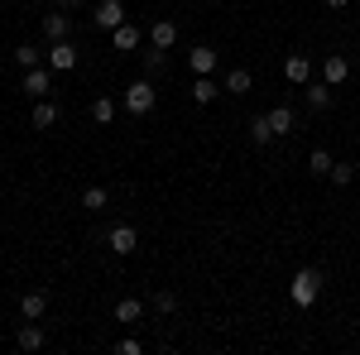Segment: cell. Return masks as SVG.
<instances>
[{"label":"cell","instance_id":"29","mask_svg":"<svg viewBox=\"0 0 360 355\" xmlns=\"http://www.w3.org/2000/svg\"><path fill=\"white\" fill-rule=\"evenodd\" d=\"M115 351H120V355H139V351H144V346H139L135 336H125V341H115Z\"/></svg>","mask_w":360,"mask_h":355},{"label":"cell","instance_id":"28","mask_svg":"<svg viewBox=\"0 0 360 355\" xmlns=\"http://www.w3.org/2000/svg\"><path fill=\"white\" fill-rule=\"evenodd\" d=\"M327 178H332L336 188H351V178H356V164H346V159H336V164H332V173H327Z\"/></svg>","mask_w":360,"mask_h":355},{"label":"cell","instance_id":"10","mask_svg":"<svg viewBox=\"0 0 360 355\" xmlns=\"http://www.w3.org/2000/svg\"><path fill=\"white\" fill-rule=\"evenodd\" d=\"M139 44H144V34H139V25H130V20L120 29H111V49H120V53H135Z\"/></svg>","mask_w":360,"mask_h":355},{"label":"cell","instance_id":"2","mask_svg":"<svg viewBox=\"0 0 360 355\" xmlns=\"http://www.w3.org/2000/svg\"><path fill=\"white\" fill-rule=\"evenodd\" d=\"M154 101H159V91H154V82H149V77L130 82V86H125V96H120V106L130 110V115H149V110H154Z\"/></svg>","mask_w":360,"mask_h":355},{"label":"cell","instance_id":"1","mask_svg":"<svg viewBox=\"0 0 360 355\" xmlns=\"http://www.w3.org/2000/svg\"><path fill=\"white\" fill-rule=\"evenodd\" d=\"M288 298L298 302V307H312V302L322 298V269H312V264L298 269V273H293V283H288Z\"/></svg>","mask_w":360,"mask_h":355},{"label":"cell","instance_id":"9","mask_svg":"<svg viewBox=\"0 0 360 355\" xmlns=\"http://www.w3.org/2000/svg\"><path fill=\"white\" fill-rule=\"evenodd\" d=\"M346 77H351V63H346L341 53H327V58H322V82H327V86H341Z\"/></svg>","mask_w":360,"mask_h":355},{"label":"cell","instance_id":"26","mask_svg":"<svg viewBox=\"0 0 360 355\" xmlns=\"http://www.w3.org/2000/svg\"><path fill=\"white\" fill-rule=\"evenodd\" d=\"M15 63H20V67H39V63H44V49H34V44H20V49H15Z\"/></svg>","mask_w":360,"mask_h":355},{"label":"cell","instance_id":"22","mask_svg":"<svg viewBox=\"0 0 360 355\" xmlns=\"http://www.w3.org/2000/svg\"><path fill=\"white\" fill-rule=\"evenodd\" d=\"M106 202H111V192L101 188V183H91V188L82 192V207H86V212H106Z\"/></svg>","mask_w":360,"mask_h":355},{"label":"cell","instance_id":"16","mask_svg":"<svg viewBox=\"0 0 360 355\" xmlns=\"http://www.w3.org/2000/svg\"><path fill=\"white\" fill-rule=\"evenodd\" d=\"M44 312H49V293H25L20 317H25V322H44Z\"/></svg>","mask_w":360,"mask_h":355},{"label":"cell","instance_id":"4","mask_svg":"<svg viewBox=\"0 0 360 355\" xmlns=\"http://www.w3.org/2000/svg\"><path fill=\"white\" fill-rule=\"evenodd\" d=\"M29 91V96H34V101H44V96H49V91H53V67H49V63H39V67H29L25 72V82H20Z\"/></svg>","mask_w":360,"mask_h":355},{"label":"cell","instance_id":"19","mask_svg":"<svg viewBox=\"0 0 360 355\" xmlns=\"http://www.w3.org/2000/svg\"><path fill=\"white\" fill-rule=\"evenodd\" d=\"M72 34V25H68V15H44V39L49 44H58V39H68Z\"/></svg>","mask_w":360,"mask_h":355},{"label":"cell","instance_id":"6","mask_svg":"<svg viewBox=\"0 0 360 355\" xmlns=\"http://www.w3.org/2000/svg\"><path fill=\"white\" fill-rule=\"evenodd\" d=\"M283 82L307 86V82H312V58H307V53H288V58H283Z\"/></svg>","mask_w":360,"mask_h":355},{"label":"cell","instance_id":"23","mask_svg":"<svg viewBox=\"0 0 360 355\" xmlns=\"http://www.w3.org/2000/svg\"><path fill=\"white\" fill-rule=\"evenodd\" d=\"M144 317V302L139 298H120L115 302V322H139Z\"/></svg>","mask_w":360,"mask_h":355},{"label":"cell","instance_id":"17","mask_svg":"<svg viewBox=\"0 0 360 355\" xmlns=\"http://www.w3.org/2000/svg\"><path fill=\"white\" fill-rule=\"evenodd\" d=\"M303 101H307V110H327V106H332V86H327V82H307L303 86Z\"/></svg>","mask_w":360,"mask_h":355},{"label":"cell","instance_id":"32","mask_svg":"<svg viewBox=\"0 0 360 355\" xmlns=\"http://www.w3.org/2000/svg\"><path fill=\"white\" fill-rule=\"evenodd\" d=\"M20 5H29V0H20Z\"/></svg>","mask_w":360,"mask_h":355},{"label":"cell","instance_id":"8","mask_svg":"<svg viewBox=\"0 0 360 355\" xmlns=\"http://www.w3.org/2000/svg\"><path fill=\"white\" fill-rule=\"evenodd\" d=\"M217 63H221V53H217V49H207V44H197L193 53H188V67H193L197 77H212V72H217Z\"/></svg>","mask_w":360,"mask_h":355},{"label":"cell","instance_id":"11","mask_svg":"<svg viewBox=\"0 0 360 355\" xmlns=\"http://www.w3.org/2000/svg\"><path fill=\"white\" fill-rule=\"evenodd\" d=\"M264 115H269V125H274V139H288L293 130H298V115H293L288 106H274V110H264Z\"/></svg>","mask_w":360,"mask_h":355},{"label":"cell","instance_id":"15","mask_svg":"<svg viewBox=\"0 0 360 355\" xmlns=\"http://www.w3.org/2000/svg\"><path fill=\"white\" fill-rule=\"evenodd\" d=\"M149 44H154V49H173V44H178V25H173V20H154V25H149Z\"/></svg>","mask_w":360,"mask_h":355},{"label":"cell","instance_id":"18","mask_svg":"<svg viewBox=\"0 0 360 355\" xmlns=\"http://www.w3.org/2000/svg\"><path fill=\"white\" fill-rule=\"evenodd\" d=\"M250 86H255V77H250L245 67H231L226 82H221V91H231V96H250Z\"/></svg>","mask_w":360,"mask_h":355},{"label":"cell","instance_id":"31","mask_svg":"<svg viewBox=\"0 0 360 355\" xmlns=\"http://www.w3.org/2000/svg\"><path fill=\"white\" fill-rule=\"evenodd\" d=\"M327 5H332V10H346V5H351V0H327Z\"/></svg>","mask_w":360,"mask_h":355},{"label":"cell","instance_id":"24","mask_svg":"<svg viewBox=\"0 0 360 355\" xmlns=\"http://www.w3.org/2000/svg\"><path fill=\"white\" fill-rule=\"evenodd\" d=\"M332 154H327V149H312V154H307V168H312V178H327V173H332Z\"/></svg>","mask_w":360,"mask_h":355},{"label":"cell","instance_id":"13","mask_svg":"<svg viewBox=\"0 0 360 355\" xmlns=\"http://www.w3.org/2000/svg\"><path fill=\"white\" fill-rule=\"evenodd\" d=\"M58 120H63V110H58V101H34V130H53Z\"/></svg>","mask_w":360,"mask_h":355},{"label":"cell","instance_id":"14","mask_svg":"<svg viewBox=\"0 0 360 355\" xmlns=\"http://www.w3.org/2000/svg\"><path fill=\"white\" fill-rule=\"evenodd\" d=\"M44 341H49V336H44L39 322H25V327L15 331V346H20V351H44Z\"/></svg>","mask_w":360,"mask_h":355},{"label":"cell","instance_id":"20","mask_svg":"<svg viewBox=\"0 0 360 355\" xmlns=\"http://www.w3.org/2000/svg\"><path fill=\"white\" fill-rule=\"evenodd\" d=\"M217 96H221V86L212 82V77H197V82H193V101H197V106H212Z\"/></svg>","mask_w":360,"mask_h":355},{"label":"cell","instance_id":"25","mask_svg":"<svg viewBox=\"0 0 360 355\" xmlns=\"http://www.w3.org/2000/svg\"><path fill=\"white\" fill-rule=\"evenodd\" d=\"M91 120H96V125H111L115 120V101L111 96H96V101H91Z\"/></svg>","mask_w":360,"mask_h":355},{"label":"cell","instance_id":"5","mask_svg":"<svg viewBox=\"0 0 360 355\" xmlns=\"http://www.w3.org/2000/svg\"><path fill=\"white\" fill-rule=\"evenodd\" d=\"M91 20L101 29H120L125 20H130V10H125V0H101L96 10H91Z\"/></svg>","mask_w":360,"mask_h":355},{"label":"cell","instance_id":"7","mask_svg":"<svg viewBox=\"0 0 360 355\" xmlns=\"http://www.w3.org/2000/svg\"><path fill=\"white\" fill-rule=\"evenodd\" d=\"M106 245H111V254H135L139 250V231L135 226H111V231H106Z\"/></svg>","mask_w":360,"mask_h":355},{"label":"cell","instance_id":"3","mask_svg":"<svg viewBox=\"0 0 360 355\" xmlns=\"http://www.w3.org/2000/svg\"><path fill=\"white\" fill-rule=\"evenodd\" d=\"M44 63H49L53 72H72V67H77V44H72V39H58V44H49Z\"/></svg>","mask_w":360,"mask_h":355},{"label":"cell","instance_id":"12","mask_svg":"<svg viewBox=\"0 0 360 355\" xmlns=\"http://www.w3.org/2000/svg\"><path fill=\"white\" fill-rule=\"evenodd\" d=\"M164 72H168V49H154V44H149V49H144V77L159 82Z\"/></svg>","mask_w":360,"mask_h":355},{"label":"cell","instance_id":"21","mask_svg":"<svg viewBox=\"0 0 360 355\" xmlns=\"http://www.w3.org/2000/svg\"><path fill=\"white\" fill-rule=\"evenodd\" d=\"M149 307H154L159 317H173V312H178V298H173L168 288H154V293H149Z\"/></svg>","mask_w":360,"mask_h":355},{"label":"cell","instance_id":"30","mask_svg":"<svg viewBox=\"0 0 360 355\" xmlns=\"http://www.w3.org/2000/svg\"><path fill=\"white\" fill-rule=\"evenodd\" d=\"M58 10H77V5H82V0H53Z\"/></svg>","mask_w":360,"mask_h":355},{"label":"cell","instance_id":"27","mask_svg":"<svg viewBox=\"0 0 360 355\" xmlns=\"http://www.w3.org/2000/svg\"><path fill=\"white\" fill-rule=\"evenodd\" d=\"M250 139H255V144H269V139H274V125H269V115H255V120H250Z\"/></svg>","mask_w":360,"mask_h":355}]
</instances>
